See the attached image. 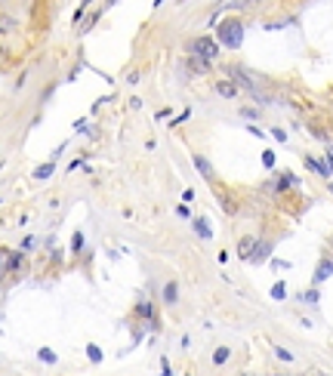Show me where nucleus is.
<instances>
[{
    "label": "nucleus",
    "instance_id": "obj_1",
    "mask_svg": "<svg viewBox=\"0 0 333 376\" xmlns=\"http://www.w3.org/2000/svg\"><path fill=\"white\" fill-rule=\"evenodd\" d=\"M219 40L225 43V47L238 50L241 40H244V25H241V19H225L219 25Z\"/></svg>",
    "mask_w": 333,
    "mask_h": 376
},
{
    "label": "nucleus",
    "instance_id": "obj_2",
    "mask_svg": "<svg viewBox=\"0 0 333 376\" xmlns=\"http://www.w3.org/2000/svg\"><path fill=\"white\" fill-rule=\"evenodd\" d=\"M191 53L201 56V59H207V62H216V56H219V43L210 40V37H198L191 43Z\"/></svg>",
    "mask_w": 333,
    "mask_h": 376
},
{
    "label": "nucleus",
    "instance_id": "obj_3",
    "mask_svg": "<svg viewBox=\"0 0 333 376\" xmlns=\"http://www.w3.org/2000/svg\"><path fill=\"white\" fill-rule=\"evenodd\" d=\"M213 89H216V93H219L222 99H235V96H238V87H235V81H219Z\"/></svg>",
    "mask_w": 333,
    "mask_h": 376
},
{
    "label": "nucleus",
    "instance_id": "obj_4",
    "mask_svg": "<svg viewBox=\"0 0 333 376\" xmlns=\"http://www.w3.org/2000/svg\"><path fill=\"white\" fill-rule=\"evenodd\" d=\"M330 275H333V259H321V265H318V271H315V284L327 281Z\"/></svg>",
    "mask_w": 333,
    "mask_h": 376
},
{
    "label": "nucleus",
    "instance_id": "obj_5",
    "mask_svg": "<svg viewBox=\"0 0 333 376\" xmlns=\"http://www.w3.org/2000/svg\"><path fill=\"white\" fill-rule=\"evenodd\" d=\"M269 253H272V244H269V241H259V244L253 247V253H250V262H262Z\"/></svg>",
    "mask_w": 333,
    "mask_h": 376
},
{
    "label": "nucleus",
    "instance_id": "obj_6",
    "mask_svg": "<svg viewBox=\"0 0 333 376\" xmlns=\"http://www.w3.org/2000/svg\"><path fill=\"white\" fill-rule=\"evenodd\" d=\"M188 65H191V71H194V74H207V71H210V62H207V59H201V56H194V53H191Z\"/></svg>",
    "mask_w": 333,
    "mask_h": 376
},
{
    "label": "nucleus",
    "instance_id": "obj_7",
    "mask_svg": "<svg viewBox=\"0 0 333 376\" xmlns=\"http://www.w3.org/2000/svg\"><path fill=\"white\" fill-rule=\"evenodd\" d=\"M305 164L312 167L315 173H321V176H330V173H333V167H330V161H315V157H308Z\"/></svg>",
    "mask_w": 333,
    "mask_h": 376
},
{
    "label": "nucleus",
    "instance_id": "obj_8",
    "mask_svg": "<svg viewBox=\"0 0 333 376\" xmlns=\"http://www.w3.org/2000/svg\"><path fill=\"white\" fill-rule=\"evenodd\" d=\"M253 247H256V237H244V241L238 244V253H241V259H250V253H253Z\"/></svg>",
    "mask_w": 333,
    "mask_h": 376
},
{
    "label": "nucleus",
    "instance_id": "obj_9",
    "mask_svg": "<svg viewBox=\"0 0 333 376\" xmlns=\"http://www.w3.org/2000/svg\"><path fill=\"white\" fill-rule=\"evenodd\" d=\"M194 167H198L201 173H204V179H210V182H213V170H210V161H207V157L194 154Z\"/></svg>",
    "mask_w": 333,
    "mask_h": 376
},
{
    "label": "nucleus",
    "instance_id": "obj_10",
    "mask_svg": "<svg viewBox=\"0 0 333 376\" xmlns=\"http://www.w3.org/2000/svg\"><path fill=\"white\" fill-rule=\"evenodd\" d=\"M194 231H198L201 241H210L213 231H210V225H207V219H194Z\"/></svg>",
    "mask_w": 333,
    "mask_h": 376
},
{
    "label": "nucleus",
    "instance_id": "obj_11",
    "mask_svg": "<svg viewBox=\"0 0 333 376\" xmlns=\"http://www.w3.org/2000/svg\"><path fill=\"white\" fill-rule=\"evenodd\" d=\"M228 358H232V348H228V346H219V348L213 351V364H219V367H222V364H228Z\"/></svg>",
    "mask_w": 333,
    "mask_h": 376
},
{
    "label": "nucleus",
    "instance_id": "obj_12",
    "mask_svg": "<svg viewBox=\"0 0 333 376\" xmlns=\"http://www.w3.org/2000/svg\"><path fill=\"white\" fill-rule=\"evenodd\" d=\"M176 296H179V293H176V284H167V287H164V302H167V305H173V302H176Z\"/></svg>",
    "mask_w": 333,
    "mask_h": 376
},
{
    "label": "nucleus",
    "instance_id": "obj_13",
    "mask_svg": "<svg viewBox=\"0 0 333 376\" xmlns=\"http://www.w3.org/2000/svg\"><path fill=\"white\" fill-rule=\"evenodd\" d=\"M139 315L145 318V321H151V324H154V305H151V302H145V305H139Z\"/></svg>",
    "mask_w": 333,
    "mask_h": 376
},
{
    "label": "nucleus",
    "instance_id": "obj_14",
    "mask_svg": "<svg viewBox=\"0 0 333 376\" xmlns=\"http://www.w3.org/2000/svg\"><path fill=\"white\" fill-rule=\"evenodd\" d=\"M274 358H278V361H284V364H293V355H290L287 348H281V346H274Z\"/></svg>",
    "mask_w": 333,
    "mask_h": 376
},
{
    "label": "nucleus",
    "instance_id": "obj_15",
    "mask_svg": "<svg viewBox=\"0 0 333 376\" xmlns=\"http://www.w3.org/2000/svg\"><path fill=\"white\" fill-rule=\"evenodd\" d=\"M9 256H13V253H9L6 247H0V275H3V271L9 268Z\"/></svg>",
    "mask_w": 333,
    "mask_h": 376
},
{
    "label": "nucleus",
    "instance_id": "obj_16",
    "mask_svg": "<svg viewBox=\"0 0 333 376\" xmlns=\"http://www.w3.org/2000/svg\"><path fill=\"white\" fill-rule=\"evenodd\" d=\"M87 355H90V361H93V364H99V361H102V348L90 343V346H87Z\"/></svg>",
    "mask_w": 333,
    "mask_h": 376
},
{
    "label": "nucleus",
    "instance_id": "obj_17",
    "mask_svg": "<svg viewBox=\"0 0 333 376\" xmlns=\"http://www.w3.org/2000/svg\"><path fill=\"white\" fill-rule=\"evenodd\" d=\"M37 358H40L43 364H56V351H53V348H40Z\"/></svg>",
    "mask_w": 333,
    "mask_h": 376
},
{
    "label": "nucleus",
    "instance_id": "obj_18",
    "mask_svg": "<svg viewBox=\"0 0 333 376\" xmlns=\"http://www.w3.org/2000/svg\"><path fill=\"white\" fill-rule=\"evenodd\" d=\"M53 173V164H43V167H37V170H34V179H47Z\"/></svg>",
    "mask_w": 333,
    "mask_h": 376
},
{
    "label": "nucleus",
    "instance_id": "obj_19",
    "mask_svg": "<svg viewBox=\"0 0 333 376\" xmlns=\"http://www.w3.org/2000/svg\"><path fill=\"white\" fill-rule=\"evenodd\" d=\"M241 117H247V120H256V117H259V111H256V108H241Z\"/></svg>",
    "mask_w": 333,
    "mask_h": 376
},
{
    "label": "nucleus",
    "instance_id": "obj_20",
    "mask_svg": "<svg viewBox=\"0 0 333 376\" xmlns=\"http://www.w3.org/2000/svg\"><path fill=\"white\" fill-rule=\"evenodd\" d=\"M272 296H274V299H284V296H287L284 284H274V287H272Z\"/></svg>",
    "mask_w": 333,
    "mask_h": 376
},
{
    "label": "nucleus",
    "instance_id": "obj_21",
    "mask_svg": "<svg viewBox=\"0 0 333 376\" xmlns=\"http://www.w3.org/2000/svg\"><path fill=\"white\" fill-rule=\"evenodd\" d=\"M262 164H266V167H274V154H272V151H262Z\"/></svg>",
    "mask_w": 333,
    "mask_h": 376
},
{
    "label": "nucleus",
    "instance_id": "obj_22",
    "mask_svg": "<svg viewBox=\"0 0 333 376\" xmlns=\"http://www.w3.org/2000/svg\"><path fill=\"white\" fill-rule=\"evenodd\" d=\"M71 247H74V250H80V247H84V234H80V231L74 234V241H71Z\"/></svg>",
    "mask_w": 333,
    "mask_h": 376
},
{
    "label": "nucleus",
    "instance_id": "obj_23",
    "mask_svg": "<svg viewBox=\"0 0 333 376\" xmlns=\"http://www.w3.org/2000/svg\"><path fill=\"white\" fill-rule=\"evenodd\" d=\"M272 136H274L278 142H287V133H284V130H272Z\"/></svg>",
    "mask_w": 333,
    "mask_h": 376
},
{
    "label": "nucleus",
    "instance_id": "obj_24",
    "mask_svg": "<svg viewBox=\"0 0 333 376\" xmlns=\"http://www.w3.org/2000/svg\"><path fill=\"white\" fill-rule=\"evenodd\" d=\"M330 195H333V185H330Z\"/></svg>",
    "mask_w": 333,
    "mask_h": 376
}]
</instances>
